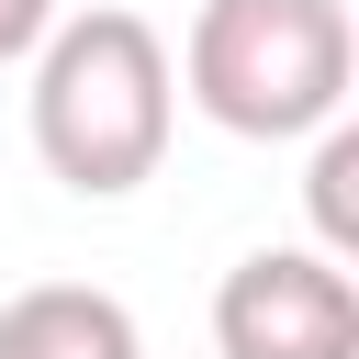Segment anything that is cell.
<instances>
[{"label": "cell", "mask_w": 359, "mask_h": 359, "mask_svg": "<svg viewBox=\"0 0 359 359\" xmlns=\"http://www.w3.org/2000/svg\"><path fill=\"white\" fill-rule=\"evenodd\" d=\"M34 157L79 191V202H123L157 180L168 123H180V79H168V34L146 11H56V34L34 45Z\"/></svg>", "instance_id": "6da1fadb"}, {"label": "cell", "mask_w": 359, "mask_h": 359, "mask_svg": "<svg viewBox=\"0 0 359 359\" xmlns=\"http://www.w3.org/2000/svg\"><path fill=\"white\" fill-rule=\"evenodd\" d=\"M224 359H359V280L314 247H247L213 292Z\"/></svg>", "instance_id": "3957f363"}, {"label": "cell", "mask_w": 359, "mask_h": 359, "mask_svg": "<svg viewBox=\"0 0 359 359\" xmlns=\"http://www.w3.org/2000/svg\"><path fill=\"white\" fill-rule=\"evenodd\" d=\"M168 79L202 101V123H224L247 146H292V135L348 123L359 22H348V0H202Z\"/></svg>", "instance_id": "7a4b0ae2"}, {"label": "cell", "mask_w": 359, "mask_h": 359, "mask_svg": "<svg viewBox=\"0 0 359 359\" xmlns=\"http://www.w3.org/2000/svg\"><path fill=\"white\" fill-rule=\"evenodd\" d=\"M0 359H146V337L101 280H34L0 303Z\"/></svg>", "instance_id": "277c9868"}, {"label": "cell", "mask_w": 359, "mask_h": 359, "mask_svg": "<svg viewBox=\"0 0 359 359\" xmlns=\"http://www.w3.org/2000/svg\"><path fill=\"white\" fill-rule=\"evenodd\" d=\"M359 123H325L314 135V168H303V202H314V258H359Z\"/></svg>", "instance_id": "5b68a950"}, {"label": "cell", "mask_w": 359, "mask_h": 359, "mask_svg": "<svg viewBox=\"0 0 359 359\" xmlns=\"http://www.w3.org/2000/svg\"><path fill=\"white\" fill-rule=\"evenodd\" d=\"M45 34H56V0H0V67H22Z\"/></svg>", "instance_id": "8992f818"}]
</instances>
